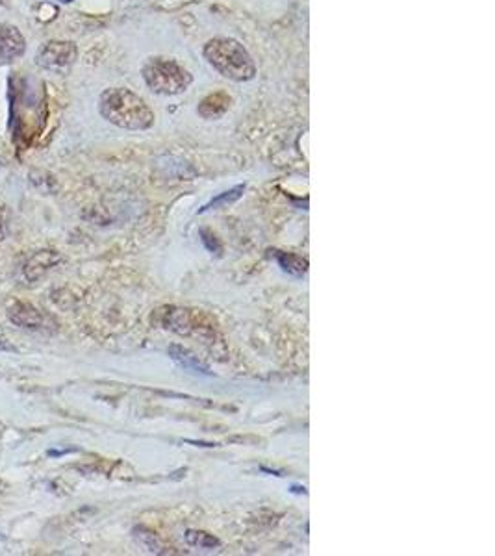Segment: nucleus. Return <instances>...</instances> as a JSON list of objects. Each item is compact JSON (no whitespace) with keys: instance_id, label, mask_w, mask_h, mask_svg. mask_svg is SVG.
I'll return each instance as SVG.
<instances>
[{"instance_id":"ddd939ff","label":"nucleus","mask_w":495,"mask_h":556,"mask_svg":"<svg viewBox=\"0 0 495 556\" xmlns=\"http://www.w3.org/2000/svg\"><path fill=\"white\" fill-rule=\"evenodd\" d=\"M2 235H4V221H2V216H0V240H2Z\"/></svg>"},{"instance_id":"6e6552de","label":"nucleus","mask_w":495,"mask_h":556,"mask_svg":"<svg viewBox=\"0 0 495 556\" xmlns=\"http://www.w3.org/2000/svg\"><path fill=\"white\" fill-rule=\"evenodd\" d=\"M58 260V255L52 252V250H39V252H35V255L32 256V258H28V262L24 264V277H26V280H30V282L38 280V278L41 277L47 269L52 267Z\"/></svg>"},{"instance_id":"423d86ee","label":"nucleus","mask_w":495,"mask_h":556,"mask_svg":"<svg viewBox=\"0 0 495 556\" xmlns=\"http://www.w3.org/2000/svg\"><path fill=\"white\" fill-rule=\"evenodd\" d=\"M8 319L15 326L26 328V330H43L47 328V316L41 310L28 304V302H15L8 308Z\"/></svg>"},{"instance_id":"4468645a","label":"nucleus","mask_w":495,"mask_h":556,"mask_svg":"<svg viewBox=\"0 0 495 556\" xmlns=\"http://www.w3.org/2000/svg\"><path fill=\"white\" fill-rule=\"evenodd\" d=\"M60 2H63V4H69V2H72V0H60Z\"/></svg>"},{"instance_id":"7ed1b4c3","label":"nucleus","mask_w":495,"mask_h":556,"mask_svg":"<svg viewBox=\"0 0 495 556\" xmlns=\"http://www.w3.org/2000/svg\"><path fill=\"white\" fill-rule=\"evenodd\" d=\"M204 58L228 80L247 82L256 77L255 60L247 48L232 38H213L204 47Z\"/></svg>"},{"instance_id":"f8f14e48","label":"nucleus","mask_w":495,"mask_h":556,"mask_svg":"<svg viewBox=\"0 0 495 556\" xmlns=\"http://www.w3.org/2000/svg\"><path fill=\"white\" fill-rule=\"evenodd\" d=\"M0 350H15V349L11 345H8L4 340H0Z\"/></svg>"},{"instance_id":"1a4fd4ad","label":"nucleus","mask_w":495,"mask_h":556,"mask_svg":"<svg viewBox=\"0 0 495 556\" xmlns=\"http://www.w3.org/2000/svg\"><path fill=\"white\" fill-rule=\"evenodd\" d=\"M230 106V96L226 93H213L208 95L204 101L199 106V113L206 119H216V117L223 116Z\"/></svg>"},{"instance_id":"f03ea898","label":"nucleus","mask_w":495,"mask_h":556,"mask_svg":"<svg viewBox=\"0 0 495 556\" xmlns=\"http://www.w3.org/2000/svg\"><path fill=\"white\" fill-rule=\"evenodd\" d=\"M11 128L13 139L21 145L32 143L45 123V104L41 93L35 91L34 82H15L11 87Z\"/></svg>"},{"instance_id":"20e7f679","label":"nucleus","mask_w":495,"mask_h":556,"mask_svg":"<svg viewBox=\"0 0 495 556\" xmlns=\"http://www.w3.org/2000/svg\"><path fill=\"white\" fill-rule=\"evenodd\" d=\"M143 78L147 86L158 95H178L191 84V74L178 62L171 58H150L143 65Z\"/></svg>"},{"instance_id":"0eeeda50","label":"nucleus","mask_w":495,"mask_h":556,"mask_svg":"<svg viewBox=\"0 0 495 556\" xmlns=\"http://www.w3.org/2000/svg\"><path fill=\"white\" fill-rule=\"evenodd\" d=\"M26 50L23 34L17 26L0 23V63L13 62L21 58Z\"/></svg>"},{"instance_id":"9d476101","label":"nucleus","mask_w":495,"mask_h":556,"mask_svg":"<svg viewBox=\"0 0 495 556\" xmlns=\"http://www.w3.org/2000/svg\"><path fill=\"white\" fill-rule=\"evenodd\" d=\"M279 262H280V265H282L284 271H288V273H291V274H299V277H301V274L306 271V262L301 258H297V256H291V255L280 256Z\"/></svg>"},{"instance_id":"f257e3e1","label":"nucleus","mask_w":495,"mask_h":556,"mask_svg":"<svg viewBox=\"0 0 495 556\" xmlns=\"http://www.w3.org/2000/svg\"><path fill=\"white\" fill-rule=\"evenodd\" d=\"M99 111L111 125L126 130H147L152 126L154 113L147 102L126 87H110L99 99Z\"/></svg>"},{"instance_id":"9b49d317","label":"nucleus","mask_w":495,"mask_h":556,"mask_svg":"<svg viewBox=\"0 0 495 556\" xmlns=\"http://www.w3.org/2000/svg\"><path fill=\"white\" fill-rule=\"evenodd\" d=\"M243 189H245V186H238V187H234V189H230V191H226L225 195H221V197L213 199V201L210 202V204H208V206H204V210H210V208L219 206V204H225V202H234V201H238V199L241 197V193H243ZM204 210H201V211H204Z\"/></svg>"},{"instance_id":"39448f33","label":"nucleus","mask_w":495,"mask_h":556,"mask_svg":"<svg viewBox=\"0 0 495 556\" xmlns=\"http://www.w3.org/2000/svg\"><path fill=\"white\" fill-rule=\"evenodd\" d=\"M78 50L71 41H50L38 50L35 63L45 71H67L77 62Z\"/></svg>"}]
</instances>
